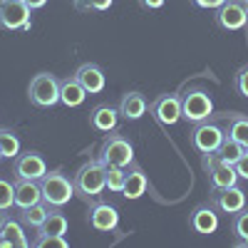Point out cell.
<instances>
[{
  "mask_svg": "<svg viewBox=\"0 0 248 248\" xmlns=\"http://www.w3.org/2000/svg\"><path fill=\"white\" fill-rule=\"evenodd\" d=\"M105 176H107V167L97 159H87L82 167L72 174V184H75V196H79L85 203H94L102 191L107 189L105 184Z\"/></svg>",
  "mask_w": 248,
  "mask_h": 248,
  "instance_id": "cell-1",
  "label": "cell"
},
{
  "mask_svg": "<svg viewBox=\"0 0 248 248\" xmlns=\"http://www.w3.org/2000/svg\"><path fill=\"white\" fill-rule=\"evenodd\" d=\"M97 156L105 167H124L127 169L129 164H134V147L127 137L112 132V134H105Z\"/></svg>",
  "mask_w": 248,
  "mask_h": 248,
  "instance_id": "cell-2",
  "label": "cell"
},
{
  "mask_svg": "<svg viewBox=\"0 0 248 248\" xmlns=\"http://www.w3.org/2000/svg\"><path fill=\"white\" fill-rule=\"evenodd\" d=\"M40 191H43L45 203H50L52 209H62V206L70 203V199L75 196V184H72V179H67V174L55 169V171H47L40 179Z\"/></svg>",
  "mask_w": 248,
  "mask_h": 248,
  "instance_id": "cell-3",
  "label": "cell"
},
{
  "mask_svg": "<svg viewBox=\"0 0 248 248\" xmlns=\"http://www.w3.org/2000/svg\"><path fill=\"white\" fill-rule=\"evenodd\" d=\"M28 99L40 109L55 107L60 102V79L52 72H37L28 85Z\"/></svg>",
  "mask_w": 248,
  "mask_h": 248,
  "instance_id": "cell-4",
  "label": "cell"
},
{
  "mask_svg": "<svg viewBox=\"0 0 248 248\" xmlns=\"http://www.w3.org/2000/svg\"><path fill=\"white\" fill-rule=\"evenodd\" d=\"M32 10L23 0H0V30L5 32H30Z\"/></svg>",
  "mask_w": 248,
  "mask_h": 248,
  "instance_id": "cell-5",
  "label": "cell"
},
{
  "mask_svg": "<svg viewBox=\"0 0 248 248\" xmlns=\"http://www.w3.org/2000/svg\"><path fill=\"white\" fill-rule=\"evenodd\" d=\"M211 114H214V99L206 90L196 87L181 97V119L199 124V122H206Z\"/></svg>",
  "mask_w": 248,
  "mask_h": 248,
  "instance_id": "cell-6",
  "label": "cell"
},
{
  "mask_svg": "<svg viewBox=\"0 0 248 248\" xmlns=\"http://www.w3.org/2000/svg\"><path fill=\"white\" fill-rule=\"evenodd\" d=\"M223 137H226V129H221L218 124H214V122L206 119V122L194 124V129H191V134H189V141H191V147H194L196 152L209 154V152H218Z\"/></svg>",
  "mask_w": 248,
  "mask_h": 248,
  "instance_id": "cell-7",
  "label": "cell"
},
{
  "mask_svg": "<svg viewBox=\"0 0 248 248\" xmlns=\"http://www.w3.org/2000/svg\"><path fill=\"white\" fill-rule=\"evenodd\" d=\"M149 114L154 117V122L159 127H174L181 119V97L179 94H159L152 105H149Z\"/></svg>",
  "mask_w": 248,
  "mask_h": 248,
  "instance_id": "cell-8",
  "label": "cell"
},
{
  "mask_svg": "<svg viewBox=\"0 0 248 248\" xmlns=\"http://www.w3.org/2000/svg\"><path fill=\"white\" fill-rule=\"evenodd\" d=\"M47 174V164L43 154L37 152H20L13 159V176L15 179H28V181H40Z\"/></svg>",
  "mask_w": 248,
  "mask_h": 248,
  "instance_id": "cell-9",
  "label": "cell"
},
{
  "mask_svg": "<svg viewBox=\"0 0 248 248\" xmlns=\"http://www.w3.org/2000/svg\"><path fill=\"white\" fill-rule=\"evenodd\" d=\"M87 223H90V229L97 231V233H112V231H117V226H119V211L114 209L112 203L94 201V203H90Z\"/></svg>",
  "mask_w": 248,
  "mask_h": 248,
  "instance_id": "cell-10",
  "label": "cell"
},
{
  "mask_svg": "<svg viewBox=\"0 0 248 248\" xmlns=\"http://www.w3.org/2000/svg\"><path fill=\"white\" fill-rule=\"evenodd\" d=\"M248 23V10L243 8V0H226L216 10V25L226 32L243 30Z\"/></svg>",
  "mask_w": 248,
  "mask_h": 248,
  "instance_id": "cell-11",
  "label": "cell"
},
{
  "mask_svg": "<svg viewBox=\"0 0 248 248\" xmlns=\"http://www.w3.org/2000/svg\"><path fill=\"white\" fill-rule=\"evenodd\" d=\"M218 209L209 201V203H199L196 209L189 214V229L199 236H211L218 231Z\"/></svg>",
  "mask_w": 248,
  "mask_h": 248,
  "instance_id": "cell-12",
  "label": "cell"
},
{
  "mask_svg": "<svg viewBox=\"0 0 248 248\" xmlns=\"http://www.w3.org/2000/svg\"><path fill=\"white\" fill-rule=\"evenodd\" d=\"M211 203L218 209V214H238L246 209V194L238 186H226V189H211Z\"/></svg>",
  "mask_w": 248,
  "mask_h": 248,
  "instance_id": "cell-13",
  "label": "cell"
},
{
  "mask_svg": "<svg viewBox=\"0 0 248 248\" xmlns=\"http://www.w3.org/2000/svg\"><path fill=\"white\" fill-rule=\"evenodd\" d=\"M119 107H112V105H97L92 107L90 112V127L99 134H112L117 132L119 127Z\"/></svg>",
  "mask_w": 248,
  "mask_h": 248,
  "instance_id": "cell-14",
  "label": "cell"
},
{
  "mask_svg": "<svg viewBox=\"0 0 248 248\" xmlns=\"http://www.w3.org/2000/svg\"><path fill=\"white\" fill-rule=\"evenodd\" d=\"M75 77H77L79 85L85 87L87 94H99L102 90H105V85H107L105 72H102V67L94 65V62H85V65H79Z\"/></svg>",
  "mask_w": 248,
  "mask_h": 248,
  "instance_id": "cell-15",
  "label": "cell"
},
{
  "mask_svg": "<svg viewBox=\"0 0 248 248\" xmlns=\"http://www.w3.org/2000/svg\"><path fill=\"white\" fill-rule=\"evenodd\" d=\"M147 174H144L141 167L137 164H129L127 167V179H124V189H122V196L129 199V201H137L147 194Z\"/></svg>",
  "mask_w": 248,
  "mask_h": 248,
  "instance_id": "cell-16",
  "label": "cell"
},
{
  "mask_svg": "<svg viewBox=\"0 0 248 248\" xmlns=\"http://www.w3.org/2000/svg\"><path fill=\"white\" fill-rule=\"evenodd\" d=\"M25 226L20 223V218H5L3 229H0V248H25L30 246L28 236H25Z\"/></svg>",
  "mask_w": 248,
  "mask_h": 248,
  "instance_id": "cell-17",
  "label": "cell"
},
{
  "mask_svg": "<svg viewBox=\"0 0 248 248\" xmlns=\"http://www.w3.org/2000/svg\"><path fill=\"white\" fill-rule=\"evenodd\" d=\"M149 109V102L141 92H127L122 99H119V114L127 119V122H137L147 114Z\"/></svg>",
  "mask_w": 248,
  "mask_h": 248,
  "instance_id": "cell-18",
  "label": "cell"
},
{
  "mask_svg": "<svg viewBox=\"0 0 248 248\" xmlns=\"http://www.w3.org/2000/svg\"><path fill=\"white\" fill-rule=\"evenodd\" d=\"M85 99H87V92L85 87L77 82V77H65V79H60V102L65 107L75 109V107H82L85 105Z\"/></svg>",
  "mask_w": 248,
  "mask_h": 248,
  "instance_id": "cell-19",
  "label": "cell"
},
{
  "mask_svg": "<svg viewBox=\"0 0 248 248\" xmlns=\"http://www.w3.org/2000/svg\"><path fill=\"white\" fill-rule=\"evenodd\" d=\"M43 201L40 191V181H28V179H15V209H28V206Z\"/></svg>",
  "mask_w": 248,
  "mask_h": 248,
  "instance_id": "cell-20",
  "label": "cell"
},
{
  "mask_svg": "<svg viewBox=\"0 0 248 248\" xmlns=\"http://www.w3.org/2000/svg\"><path fill=\"white\" fill-rule=\"evenodd\" d=\"M50 211H52V206H50V203L37 201V203L28 206V209H20L17 218H20V223H23L28 231H37L40 226L45 223V218L50 216Z\"/></svg>",
  "mask_w": 248,
  "mask_h": 248,
  "instance_id": "cell-21",
  "label": "cell"
},
{
  "mask_svg": "<svg viewBox=\"0 0 248 248\" xmlns=\"http://www.w3.org/2000/svg\"><path fill=\"white\" fill-rule=\"evenodd\" d=\"M209 186L211 189H226V186H236L238 184V171H236V167L233 164H218L216 169H211L209 174Z\"/></svg>",
  "mask_w": 248,
  "mask_h": 248,
  "instance_id": "cell-22",
  "label": "cell"
},
{
  "mask_svg": "<svg viewBox=\"0 0 248 248\" xmlns=\"http://www.w3.org/2000/svg\"><path fill=\"white\" fill-rule=\"evenodd\" d=\"M226 134L233 137L243 149H248V117L243 114H231L229 124H226Z\"/></svg>",
  "mask_w": 248,
  "mask_h": 248,
  "instance_id": "cell-23",
  "label": "cell"
},
{
  "mask_svg": "<svg viewBox=\"0 0 248 248\" xmlns=\"http://www.w3.org/2000/svg\"><path fill=\"white\" fill-rule=\"evenodd\" d=\"M35 233H50V236H65L67 233V216L60 214L57 209L50 211V216L45 218V223L40 226Z\"/></svg>",
  "mask_w": 248,
  "mask_h": 248,
  "instance_id": "cell-24",
  "label": "cell"
},
{
  "mask_svg": "<svg viewBox=\"0 0 248 248\" xmlns=\"http://www.w3.org/2000/svg\"><path fill=\"white\" fill-rule=\"evenodd\" d=\"M231 233H233V243L236 246H248V209H241L238 214H233L231 221Z\"/></svg>",
  "mask_w": 248,
  "mask_h": 248,
  "instance_id": "cell-25",
  "label": "cell"
},
{
  "mask_svg": "<svg viewBox=\"0 0 248 248\" xmlns=\"http://www.w3.org/2000/svg\"><path fill=\"white\" fill-rule=\"evenodd\" d=\"M0 154L3 159H15L20 154V139L13 129H0Z\"/></svg>",
  "mask_w": 248,
  "mask_h": 248,
  "instance_id": "cell-26",
  "label": "cell"
},
{
  "mask_svg": "<svg viewBox=\"0 0 248 248\" xmlns=\"http://www.w3.org/2000/svg\"><path fill=\"white\" fill-rule=\"evenodd\" d=\"M243 147H241V144L233 139V137H229V134H226L223 137V141H221V147H218V154H221V159L226 161V164H236L241 156H243Z\"/></svg>",
  "mask_w": 248,
  "mask_h": 248,
  "instance_id": "cell-27",
  "label": "cell"
},
{
  "mask_svg": "<svg viewBox=\"0 0 248 248\" xmlns=\"http://www.w3.org/2000/svg\"><path fill=\"white\" fill-rule=\"evenodd\" d=\"M124 179H127V169H124V167H107L105 184H107V189H109L112 194H122Z\"/></svg>",
  "mask_w": 248,
  "mask_h": 248,
  "instance_id": "cell-28",
  "label": "cell"
},
{
  "mask_svg": "<svg viewBox=\"0 0 248 248\" xmlns=\"http://www.w3.org/2000/svg\"><path fill=\"white\" fill-rule=\"evenodd\" d=\"M15 206V181L0 176V211H10Z\"/></svg>",
  "mask_w": 248,
  "mask_h": 248,
  "instance_id": "cell-29",
  "label": "cell"
},
{
  "mask_svg": "<svg viewBox=\"0 0 248 248\" xmlns=\"http://www.w3.org/2000/svg\"><path fill=\"white\" fill-rule=\"evenodd\" d=\"M35 248H67V238L65 236H50V233H35L32 241Z\"/></svg>",
  "mask_w": 248,
  "mask_h": 248,
  "instance_id": "cell-30",
  "label": "cell"
},
{
  "mask_svg": "<svg viewBox=\"0 0 248 248\" xmlns=\"http://www.w3.org/2000/svg\"><path fill=\"white\" fill-rule=\"evenodd\" d=\"M233 87H236V92H238L241 97H248V65L241 67V70L236 72V77H233Z\"/></svg>",
  "mask_w": 248,
  "mask_h": 248,
  "instance_id": "cell-31",
  "label": "cell"
},
{
  "mask_svg": "<svg viewBox=\"0 0 248 248\" xmlns=\"http://www.w3.org/2000/svg\"><path fill=\"white\" fill-rule=\"evenodd\" d=\"M233 167H236V171H238V179H246V181H248V149L243 152V156L233 164Z\"/></svg>",
  "mask_w": 248,
  "mask_h": 248,
  "instance_id": "cell-32",
  "label": "cell"
},
{
  "mask_svg": "<svg viewBox=\"0 0 248 248\" xmlns=\"http://www.w3.org/2000/svg\"><path fill=\"white\" fill-rule=\"evenodd\" d=\"M196 8H203V10H218L226 0H191Z\"/></svg>",
  "mask_w": 248,
  "mask_h": 248,
  "instance_id": "cell-33",
  "label": "cell"
},
{
  "mask_svg": "<svg viewBox=\"0 0 248 248\" xmlns=\"http://www.w3.org/2000/svg\"><path fill=\"white\" fill-rule=\"evenodd\" d=\"M141 10H161L167 0H137Z\"/></svg>",
  "mask_w": 248,
  "mask_h": 248,
  "instance_id": "cell-34",
  "label": "cell"
},
{
  "mask_svg": "<svg viewBox=\"0 0 248 248\" xmlns=\"http://www.w3.org/2000/svg\"><path fill=\"white\" fill-rule=\"evenodd\" d=\"M114 5V0H92V10L94 13H105Z\"/></svg>",
  "mask_w": 248,
  "mask_h": 248,
  "instance_id": "cell-35",
  "label": "cell"
},
{
  "mask_svg": "<svg viewBox=\"0 0 248 248\" xmlns=\"http://www.w3.org/2000/svg\"><path fill=\"white\" fill-rule=\"evenodd\" d=\"M72 5L77 13H90L92 10V0H72Z\"/></svg>",
  "mask_w": 248,
  "mask_h": 248,
  "instance_id": "cell-36",
  "label": "cell"
},
{
  "mask_svg": "<svg viewBox=\"0 0 248 248\" xmlns=\"http://www.w3.org/2000/svg\"><path fill=\"white\" fill-rule=\"evenodd\" d=\"M23 3H25L30 10H40V8L47 5V0H23Z\"/></svg>",
  "mask_w": 248,
  "mask_h": 248,
  "instance_id": "cell-37",
  "label": "cell"
},
{
  "mask_svg": "<svg viewBox=\"0 0 248 248\" xmlns=\"http://www.w3.org/2000/svg\"><path fill=\"white\" fill-rule=\"evenodd\" d=\"M5 218H8V216H5V211H0V229H3V223H5Z\"/></svg>",
  "mask_w": 248,
  "mask_h": 248,
  "instance_id": "cell-38",
  "label": "cell"
},
{
  "mask_svg": "<svg viewBox=\"0 0 248 248\" xmlns=\"http://www.w3.org/2000/svg\"><path fill=\"white\" fill-rule=\"evenodd\" d=\"M243 8H246V10H248V0H243Z\"/></svg>",
  "mask_w": 248,
  "mask_h": 248,
  "instance_id": "cell-39",
  "label": "cell"
},
{
  "mask_svg": "<svg viewBox=\"0 0 248 248\" xmlns=\"http://www.w3.org/2000/svg\"><path fill=\"white\" fill-rule=\"evenodd\" d=\"M0 161H3V154H0Z\"/></svg>",
  "mask_w": 248,
  "mask_h": 248,
  "instance_id": "cell-40",
  "label": "cell"
}]
</instances>
